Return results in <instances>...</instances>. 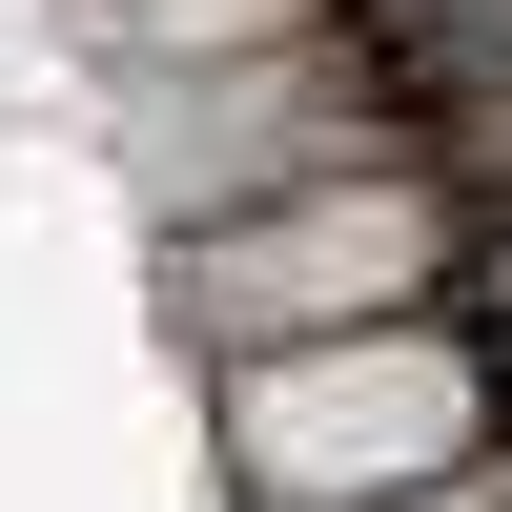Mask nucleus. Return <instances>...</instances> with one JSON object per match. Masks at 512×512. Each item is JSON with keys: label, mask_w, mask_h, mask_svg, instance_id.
Here are the masks:
<instances>
[{"label": "nucleus", "mask_w": 512, "mask_h": 512, "mask_svg": "<svg viewBox=\"0 0 512 512\" xmlns=\"http://www.w3.org/2000/svg\"><path fill=\"white\" fill-rule=\"evenodd\" d=\"M82 21H103L123 62H226V41H287V21H328V0H82Z\"/></svg>", "instance_id": "nucleus-3"}, {"label": "nucleus", "mask_w": 512, "mask_h": 512, "mask_svg": "<svg viewBox=\"0 0 512 512\" xmlns=\"http://www.w3.org/2000/svg\"><path fill=\"white\" fill-rule=\"evenodd\" d=\"M512 390L472 308H369V328H287L226 349V492L246 512H369V492H451L492 472Z\"/></svg>", "instance_id": "nucleus-1"}, {"label": "nucleus", "mask_w": 512, "mask_h": 512, "mask_svg": "<svg viewBox=\"0 0 512 512\" xmlns=\"http://www.w3.org/2000/svg\"><path fill=\"white\" fill-rule=\"evenodd\" d=\"M472 267V205H451V164H308V185L226 205V226L164 246V328L185 349H287V328H369V308H431V287Z\"/></svg>", "instance_id": "nucleus-2"}]
</instances>
